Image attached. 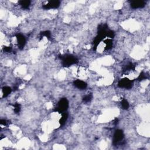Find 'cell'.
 Masks as SVG:
<instances>
[{
  "instance_id": "obj_9",
  "label": "cell",
  "mask_w": 150,
  "mask_h": 150,
  "mask_svg": "<svg viewBox=\"0 0 150 150\" xmlns=\"http://www.w3.org/2000/svg\"><path fill=\"white\" fill-rule=\"evenodd\" d=\"M68 113L67 112H64V113H62V117L59 120V124L61 126H64L65 123H66V122L68 120Z\"/></svg>"
},
{
  "instance_id": "obj_5",
  "label": "cell",
  "mask_w": 150,
  "mask_h": 150,
  "mask_svg": "<svg viewBox=\"0 0 150 150\" xmlns=\"http://www.w3.org/2000/svg\"><path fill=\"white\" fill-rule=\"evenodd\" d=\"M124 133L123 131L121 130H115L114 134L113 137V144L116 145L118 142L120 141H122L124 138Z\"/></svg>"
},
{
  "instance_id": "obj_1",
  "label": "cell",
  "mask_w": 150,
  "mask_h": 150,
  "mask_svg": "<svg viewBox=\"0 0 150 150\" xmlns=\"http://www.w3.org/2000/svg\"><path fill=\"white\" fill-rule=\"evenodd\" d=\"M59 57L62 60V64L64 67H69L77 62L76 57L70 55H61Z\"/></svg>"
},
{
  "instance_id": "obj_6",
  "label": "cell",
  "mask_w": 150,
  "mask_h": 150,
  "mask_svg": "<svg viewBox=\"0 0 150 150\" xmlns=\"http://www.w3.org/2000/svg\"><path fill=\"white\" fill-rule=\"evenodd\" d=\"M16 37H17V40L19 48L20 49H22L23 47L25 46V43H26V39H25V37L21 35V34H18L16 36Z\"/></svg>"
},
{
  "instance_id": "obj_12",
  "label": "cell",
  "mask_w": 150,
  "mask_h": 150,
  "mask_svg": "<svg viewBox=\"0 0 150 150\" xmlns=\"http://www.w3.org/2000/svg\"><path fill=\"white\" fill-rule=\"evenodd\" d=\"M104 43L106 44V50H109L112 48V46H113V41H112L111 39L107 38L106 39H104Z\"/></svg>"
},
{
  "instance_id": "obj_7",
  "label": "cell",
  "mask_w": 150,
  "mask_h": 150,
  "mask_svg": "<svg viewBox=\"0 0 150 150\" xmlns=\"http://www.w3.org/2000/svg\"><path fill=\"white\" fill-rule=\"evenodd\" d=\"M145 3L144 1H133L131 2L130 5H131V8L133 9H137V8H142L145 7Z\"/></svg>"
},
{
  "instance_id": "obj_20",
  "label": "cell",
  "mask_w": 150,
  "mask_h": 150,
  "mask_svg": "<svg viewBox=\"0 0 150 150\" xmlns=\"http://www.w3.org/2000/svg\"><path fill=\"white\" fill-rule=\"evenodd\" d=\"M3 50L5 52H11L12 48L10 46H4L3 48Z\"/></svg>"
},
{
  "instance_id": "obj_8",
  "label": "cell",
  "mask_w": 150,
  "mask_h": 150,
  "mask_svg": "<svg viewBox=\"0 0 150 150\" xmlns=\"http://www.w3.org/2000/svg\"><path fill=\"white\" fill-rule=\"evenodd\" d=\"M73 84L76 87L80 90H84L87 87V84L86 82H84V81L81 80H76L74 81Z\"/></svg>"
},
{
  "instance_id": "obj_21",
  "label": "cell",
  "mask_w": 150,
  "mask_h": 150,
  "mask_svg": "<svg viewBox=\"0 0 150 150\" xmlns=\"http://www.w3.org/2000/svg\"><path fill=\"white\" fill-rule=\"evenodd\" d=\"M0 123H1V125H4V126H5V125H7V122L6 120H1V122H0Z\"/></svg>"
},
{
  "instance_id": "obj_2",
  "label": "cell",
  "mask_w": 150,
  "mask_h": 150,
  "mask_svg": "<svg viewBox=\"0 0 150 150\" xmlns=\"http://www.w3.org/2000/svg\"><path fill=\"white\" fill-rule=\"evenodd\" d=\"M69 107V102L66 98L61 99L57 104V107L55 108V111L62 114L66 112Z\"/></svg>"
},
{
  "instance_id": "obj_17",
  "label": "cell",
  "mask_w": 150,
  "mask_h": 150,
  "mask_svg": "<svg viewBox=\"0 0 150 150\" xmlns=\"http://www.w3.org/2000/svg\"><path fill=\"white\" fill-rule=\"evenodd\" d=\"M40 35L42 37H46L47 38L49 39L50 38V36H51V33H50V32L49 31H45L41 32Z\"/></svg>"
},
{
  "instance_id": "obj_3",
  "label": "cell",
  "mask_w": 150,
  "mask_h": 150,
  "mask_svg": "<svg viewBox=\"0 0 150 150\" xmlns=\"http://www.w3.org/2000/svg\"><path fill=\"white\" fill-rule=\"evenodd\" d=\"M133 85V80H130L128 78H124L121 79L118 83V86L121 88H127V89H130L132 88Z\"/></svg>"
},
{
  "instance_id": "obj_18",
  "label": "cell",
  "mask_w": 150,
  "mask_h": 150,
  "mask_svg": "<svg viewBox=\"0 0 150 150\" xmlns=\"http://www.w3.org/2000/svg\"><path fill=\"white\" fill-rule=\"evenodd\" d=\"M115 36V34L114 31L111 30H108L107 32V37H108V38L109 39H113L114 38V37Z\"/></svg>"
},
{
  "instance_id": "obj_13",
  "label": "cell",
  "mask_w": 150,
  "mask_h": 150,
  "mask_svg": "<svg viewBox=\"0 0 150 150\" xmlns=\"http://www.w3.org/2000/svg\"><path fill=\"white\" fill-rule=\"evenodd\" d=\"M121 105H122L123 109L124 110H127L130 107V104L129 102H128L127 100H125V99H123V100H122V102H121Z\"/></svg>"
},
{
  "instance_id": "obj_11",
  "label": "cell",
  "mask_w": 150,
  "mask_h": 150,
  "mask_svg": "<svg viewBox=\"0 0 150 150\" xmlns=\"http://www.w3.org/2000/svg\"><path fill=\"white\" fill-rule=\"evenodd\" d=\"M3 97H6L11 93L12 89L10 87L8 86H5L3 88Z\"/></svg>"
},
{
  "instance_id": "obj_16",
  "label": "cell",
  "mask_w": 150,
  "mask_h": 150,
  "mask_svg": "<svg viewBox=\"0 0 150 150\" xmlns=\"http://www.w3.org/2000/svg\"><path fill=\"white\" fill-rule=\"evenodd\" d=\"M92 98H93V96H92V95H90H90H86L83 98V102L85 103H87L90 102V101L92 100Z\"/></svg>"
},
{
  "instance_id": "obj_19",
  "label": "cell",
  "mask_w": 150,
  "mask_h": 150,
  "mask_svg": "<svg viewBox=\"0 0 150 150\" xmlns=\"http://www.w3.org/2000/svg\"><path fill=\"white\" fill-rule=\"evenodd\" d=\"M146 79V75L144 72H142L140 74V75L138 76V78H137V80H138L139 81H141L143 80L144 79Z\"/></svg>"
},
{
  "instance_id": "obj_10",
  "label": "cell",
  "mask_w": 150,
  "mask_h": 150,
  "mask_svg": "<svg viewBox=\"0 0 150 150\" xmlns=\"http://www.w3.org/2000/svg\"><path fill=\"white\" fill-rule=\"evenodd\" d=\"M18 3L22 7V8L24 9H27L30 6L31 1H29V0H22V1H19Z\"/></svg>"
},
{
  "instance_id": "obj_14",
  "label": "cell",
  "mask_w": 150,
  "mask_h": 150,
  "mask_svg": "<svg viewBox=\"0 0 150 150\" xmlns=\"http://www.w3.org/2000/svg\"><path fill=\"white\" fill-rule=\"evenodd\" d=\"M14 112L16 114H19V112L21 111V104L18 103H15V104H14Z\"/></svg>"
},
{
  "instance_id": "obj_4",
  "label": "cell",
  "mask_w": 150,
  "mask_h": 150,
  "mask_svg": "<svg viewBox=\"0 0 150 150\" xmlns=\"http://www.w3.org/2000/svg\"><path fill=\"white\" fill-rule=\"evenodd\" d=\"M61 2L57 0L55 1H49L48 3L43 5V8L45 10H50V9H56L60 6Z\"/></svg>"
},
{
  "instance_id": "obj_15",
  "label": "cell",
  "mask_w": 150,
  "mask_h": 150,
  "mask_svg": "<svg viewBox=\"0 0 150 150\" xmlns=\"http://www.w3.org/2000/svg\"><path fill=\"white\" fill-rule=\"evenodd\" d=\"M135 66H134L132 63H130L129 65L126 66V68L124 69V71H130V70H135Z\"/></svg>"
}]
</instances>
